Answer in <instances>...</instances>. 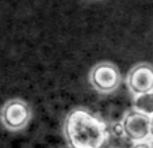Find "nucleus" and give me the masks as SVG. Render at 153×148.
Returning <instances> with one entry per match:
<instances>
[{
	"label": "nucleus",
	"instance_id": "obj_1",
	"mask_svg": "<svg viewBox=\"0 0 153 148\" xmlns=\"http://www.w3.org/2000/svg\"><path fill=\"white\" fill-rule=\"evenodd\" d=\"M64 132L71 148H102L108 137L106 122L85 109H73L68 113Z\"/></svg>",
	"mask_w": 153,
	"mask_h": 148
},
{
	"label": "nucleus",
	"instance_id": "obj_2",
	"mask_svg": "<svg viewBox=\"0 0 153 148\" xmlns=\"http://www.w3.org/2000/svg\"><path fill=\"white\" fill-rule=\"evenodd\" d=\"M90 81L96 91L103 94L113 93L121 83L119 70L111 63H99L91 70Z\"/></svg>",
	"mask_w": 153,
	"mask_h": 148
},
{
	"label": "nucleus",
	"instance_id": "obj_3",
	"mask_svg": "<svg viewBox=\"0 0 153 148\" xmlns=\"http://www.w3.org/2000/svg\"><path fill=\"white\" fill-rule=\"evenodd\" d=\"M0 118L6 128L11 131L23 129L31 118V110L29 105L22 99H11L3 106Z\"/></svg>",
	"mask_w": 153,
	"mask_h": 148
},
{
	"label": "nucleus",
	"instance_id": "obj_4",
	"mask_svg": "<svg viewBox=\"0 0 153 148\" xmlns=\"http://www.w3.org/2000/svg\"><path fill=\"white\" fill-rule=\"evenodd\" d=\"M126 139L131 143H142L150 139V117L136 110H130L122 118Z\"/></svg>",
	"mask_w": 153,
	"mask_h": 148
},
{
	"label": "nucleus",
	"instance_id": "obj_5",
	"mask_svg": "<svg viewBox=\"0 0 153 148\" xmlns=\"http://www.w3.org/2000/svg\"><path fill=\"white\" fill-rule=\"evenodd\" d=\"M127 87L136 95L153 91V67L149 64H138L131 68L127 75Z\"/></svg>",
	"mask_w": 153,
	"mask_h": 148
},
{
	"label": "nucleus",
	"instance_id": "obj_6",
	"mask_svg": "<svg viewBox=\"0 0 153 148\" xmlns=\"http://www.w3.org/2000/svg\"><path fill=\"white\" fill-rule=\"evenodd\" d=\"M134 110L153 117V91L134 96Z\"/></svg>",
	"mask_w": 153,
	"mask_h": 148
},
{
	"label": "nucleus",
	"instance_id": "obj_7",
	"mask_svg": "<svg viewBox=\"0 0 153 148\" xmlns=\"http://www.w3.org/2000/svg\"><path fill=\"white\" fill-rule=\"evenodd\" d=\"M110 132L113 133V136H115L117 139H122V137H126L125 135V129H123V125L121 122H113L110 125Z\"/></svg>",
	"mask_w": 153,
	"mask_h": 148
},
{
	"label": "nucleus",
	"instance_id": "obj_8",
	"mask_svg": "<svg viewBox=\"0 0 153 148\" xmlns=\"http://www.w3.org/2000/svg\"><path fill=\"white\" fill-rule=\"evenodd\" d=\"M130 148H150V145L148 141H142V143H136V144H133Z\"/></svg>",
	"mask_w": 153,
	"mask_h": 148
},
{
	"label": "nucleus",
	"instance_id": "obj_9",
	"mask_svg": "<svg viewBox=\"0 0 153 148\" xmlns=\"http://www.w3.org/2000/svg\"><path fill=\"white\" fill-rule=\"evenodd\" d=\"M149 132H150V139H153V117H150V128H149Z\"/></svg>",
	"mask_w": 153,
	"mask_h": 148
},
{
	"label": "nucleus",
	"instance_id": "obj_10",
	"mask_svg": "<svg viewBox=\"0 0 153 148\" xmlns=\"http://www.w3.org/2000/svg\"><path fill=\"white\" fill-rule=\"evenodd\" d=\"M148 143H149L150 148H153V139H149V140H148Z\"/></svg>",
	"mask_w": 153,
	"mask_h": 148
}]
</instances>
